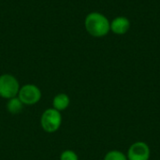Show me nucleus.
<instances>
[{
  "label": "nucleus",
  "instance_id": "obj_1",
  "mask_svg": "<svg viewBox=\"0 0 160 160\" xmlns=\"http://www.w3.org/2000/svg\"><path fill=\"white\" fill-rule=\"evenodd\" d=\"M85 27L89 34L94 37H103L111 29L109 21L100 13H90L85 19Z\"/></svg>",
  "mask_w": 160,
  "mask_h": 160
},
{
  "label": "nucleus",
  "instance_id": "obj_2",
  "mask_svg": "<svg viewBox=\"0 0 160 160\" xmlns=\"http://www.w3.org/2000/svg\"><path fill=\"white\" fill-rule=\"evenodd\" d=\"M62 124L61 112L53 108L45 110L40 117V126L42 129L47 133L56 132Z\"/></svg>",
  "mask_w": 160,
  "mask_h": 160
},
{
  "label": "nucleus",
  "instance_id": "obj_3",
  "mask_svg": "<svg viewBox=\"0 0 160 160\" xmlns=\"http://www.w3.org/2000/svg\"><path fill=\"white\" fill-rule=\"evenodd\" d=\"M20 84L17 79L10 74H3L0 76V97L9 99L18 96Z\"/></svg>",
  "mask_w": 160,
  "mask_h": 160
},
{
  "label": "nucleus",
  "instance_id": "obj_4",
  "mask_svg": "<svg viewBox=\"0 0 160 160\" xmlns=\"http://www.w3.org/2000/svg\"><path fill=\"white\" fill-rule=\"evenodd\" d=\"M23 105L31 106L37 104L41 98V91L35 84H24L20 87L18 96Z\"/></svg>",
  "mask_w": 160,
  "mask_h": 160
},
{
  "label": "nucleus",
  "instance_id": "obj_5",
  "mask_svg": "<svg viewBox=\"0 0 160 160\" xmlns=\"http://www.w3.org/2000/svg\"><path fill=\"white\" fill-rule=\"evenodd\" d=\"M151 150L144 142H136L132 143L127 153L128 160H149Z\"/></svg>",
  "mask_w": 160,
  "mask_h": 160
},
{
  "label": "nucleus",
  "instance_id": "obj_6",
  "mask_svg": "<svg viewBox=\"0 0 160 160\" xmlns=\"http://www.w3.org/2000/svg\"><path fill=\"white\" fill-rule=\"evenodd\" d=\"M130 22L126 17H118L112 22L111 29L118 35H123L128 31Z\"/></svg>",
  "mask_w": 160,
  "mask_h": 160
},
{
  "label": "nucleus",
  "instance_id": "obj_7",
  "mask_svg": "<svg viewBox=\"0 0 160 160\" xmlns=\"http://www.w3.org/2000/svg\"><path fill=\"white\" fill-rule=\"evenodd\" d=\"M69 104H70V98L65 93L57 94L52 99V108L60 112L67 110Z\"/></svg>",
  "mask_w": 160,
  "mask_h": 160
},
{
  "label": "nucleus",
  "instance_id": "obj_8",
  "mask_svg": "<svg viewBox=\"0 0 160 160\" xmlns=\"http://www.w3.org/2000/svg\"><path fill=\"white\" fill-rule=\"evenodd\" d=\"M23 106L24 105L22 103V101L19 99L18 97H15V98H12L8 99V102L6 104L7 111L10 114H13V115L19 114L22 111Z\"/></svg>",
  "mask_w": 160,
  "mask_h": 160
},
{
  "label": "nucleus",
  "instance_id": "obj_9",
  "mask_svg": "<svg viewBox=\"0 0 160 160\" xmlns=\"http://www.w3.org/2000/svg\"><path fill=\"white\" fill-rule=\"evenodd\" d=\"M103 160H128V158L127 155L119 150H112L105 155Z\"/></svg>",
  "mask_w": 160,
  "mask_h": 160
},
{
  "label": "nucleus",
  "instance_id": "obj_10",
  "mask_svg": "<svg viewBox=\"0 0 160 160\" xmlns=\"http://www.w3.org/2000/svg\"><path fill=\"white\" fill-rule=\"evenodd\" d=\"M60 160H79V157L72 150H65L60 155Z\"/></svg>",
  "mask_w": 160,
  "mask_h": 160
}]
</instances>
